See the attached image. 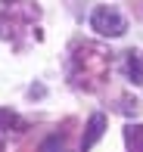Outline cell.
I'll list each match as a JSON object with an SVG mask.
<instances>
[{"label":"cell","instance_id":"cell-1","mask_svg":"<svg viewBox=\"0 0 143 152\" xmlns=\"http://www.w3.org/2000/svg\"><path fill=\"white\" fill-rule=\"evenodd\" d=\"M109 65H112L109 50H103L100 44H78L72 50V59H69V81L78 90L93 93L106 84Z\"/></svg>","mask_w":143,"mask_h":152},{"label":"cell","instance_id":"cell-8","mask_svg":"<svg viewBox=\"0 0 143 152\" xmlns=\"http://www.w3.org/2000/svg\"><path fill=\"white\" fill-rule=\"evenodd\" d=\"M37 152H72L69 149V137H65V134H50L37 146Z\"/></svg>","mask_w":143,"mask_h":152},{"label":"cell","instance_id":"cell-6","mask_svg":"<svg viewBox=\"0 0 143 152\" xmlns=\"http://www.w3.org/2000/svg\"><path fill=\"white\" fill-rule=\"evenodd\" d=\"M125 72H128V78H131V84H143V56L140 53H128V59H125Z\"/></svg>","mask_w":143,"mask_h":152},{"label":"cell","instance_id":"cell-3","mask_svg":"<svg viewBox=\"0 0 143 152\" xmlns=\"http://www.w3.org/2000/svg\"><path fill=\"white\" fill-rule=\"evenodd\" d=\"M90 28L97 34H103V37H121L128 31V19L115 6H97L90 16Z\"/></svg>","mask_w":143,"mask_h":152},{"label":"cell","instance_id":"cell-2","mask_svg":"<svg viewBox=\"0 0 143 152\" xmlns=\"http://www.w3.org/2000/svg\"><path fill=\"white\" fill-rule=\"evenodd\" d=\"M40 19V6L34 0H0V37H16L22 28Z\"/></svg>","mask_w":143,"mask_h":152},{"label":"cell","instance_id":"cell-4","mask_svg":"<svg viewBox=\"0 0 143 152\" xmlns=\"http://www.w3.org/2000/svg\"><path fill=\"white\" fill-rule=\"evenodd\" d=\"M103 130H106V115H103V112L90 115V121H87V127H84V137H81V152L90 149L93 143L103 137Z\"/></svg>","mask_w":143,"mask_h":152},{"label":"cell","instance_id":"cell-9","mask_svg":"<svg viewBox=\"0 0 143 152\" xmlns=\"http://www.w3.org/2000/svg\"><path fill=\"white\" fill-rule=\"evenodd\" d=\"M0 152H3V140H0Z\"/></svg>","mask_w":143,"mask_h":152},{"label":"cell","instance_id":"cell-7","mask_svg":"<svg viewBox=\"0 0 143 152\" xmlns=\"http://www.w3.org/2000/svg\"><path fill=\"white\" fill-rule=\"evenodd\" d=\"M125 146L128 152H143V124H128L125 127Z\"/></svg>","mask_w":143,"mask_h":152},{"label":"cell","instance_id":"cell-5","mask_svg":"<svg viewBox=\"0 0 143 152\" xmlns=\"http://www.w3.org/2000/svg\"><path fill=\"white\" fill-rule=\"evenodd\" d=\"M0 130H10V134H25L28 130V121L22 115L10 112V109H0Z\"/></svg>","mask_w":143,"mask_h":152}]
</instances>
